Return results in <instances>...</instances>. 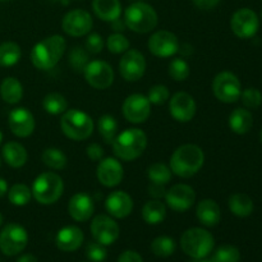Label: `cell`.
<instances>
[{"mask_svg":"<svg viewBox=\"0 0 262 262\" xmlns=\"http://www.w3.org/2000/svg\"><path fill=\"white\" fill-rule=\"evenodd\" d=\"M239 99H242L243 105H245L247 109H257L262 105V94L258 91L257 89H246L245 91H242Z\"/></svg>","mask_w":262,"mask_h":262,"instance_id":"obj_42","label":"cell"},{"mask_svg":"<svg viewBox=\"0 0 262 262\" xmlns=\"http://www.w3.org/2000/svg\"><path fill=\"white\" fill-rule=\"evenodd\" d=\"M192 2H193L194 5H196L197 8H200V9L207 10L216 7L220 3V0H192Z\"/></svg>","mask_w":262,"mask_h":262,"instance_id":"obj_48","label":"cell"},{"mask_svg":"<svg viewBox=\"0 0 262 262\" xmlns=\"http://www.w3.org/2000/svg\"><path fill=\"white\" fill-rule=\"evenodd\" d=\"M2 225H3V215L0 214V227H2Z\"/></svg>","mask_w":262,"mask_h":262,"instance_id":"obj_55","label":"cell"},{"mask_svg":"<svg viewBox=\"0 0 262 262\" xmlns=\"http://www.w3.org/2000/svg\"><path fill=\"white\" fill-rule=\"evenodd\" d=\"M83 238V232L78 227H73V225L64 227L56 234V247L64 252H73L81 247Z\"/></svg>","mask_w":262,"mask_h":262,"instance_id":"obj_23","label":"cell"},{"mask_svg":"<svg viewBox=\"0 0 262 262\" xmlns=\"http://www.w3.org/2000/svg\"><path fill=\"white\" fill-rule=\"evenodd\" d=\"M192 262H215L214 261V258H210V257H202V258H193V260H192Z\"/></svg>","mask_w":262,"mask_h":262,"instance_id":"obj_52","label":"cell"},{"mask_svg":"<svg viewBox=\"0 0 262 262\" xmlns=\"http://www.w3.org/2000/svg\"><path fill=\"white\" fill-rule=\"evenodd\" d=\"M92 17L89 12L83 9H73L67 13L61 22L63 31L69 36L73 37H81L87 35L91 31Z\"/></svg>","mask_w":262,"mask_h":262,"instance_id":"obj_15","label":"cell"},{"mask_svg":"<svg viewBox=\"0 0 262 262\" xmlns=\"http://www.w3.org/2000/svg\"><path fill=\"white\" fill-rule=\"evenodd\" d=\"M151 114V102L147 96L141 94L129 95L123 102V115L128 122L141 124L148 119Z\"/></svg>","mask_w":262,"mask_h":262,"instance_id":"obj_12","label":"cell"},{"mask_svg":"<svg viewBox=\"0 0 262 262\" xmlns=\"http://www.w3.org/2000/svg\"><path fill=\"white\" fill-rule=\"evenodd\" d=\"M28 243V234L19 224H8L0 233V250L7 256H15L22 252Z\"/></svg>","mask_w":262,"mask_h":262,"instance_id":"obj_9","label":"cell"},{"mask_svg":"<svg viewBox=\"0 0 262 262\" xmlns=\"http://www.w3.org/2000/svg\"><path fill=\"white\" fill-rule=\"evenodd\" d=\"M212 258L215 262H239L241 252L235 246L224 245L217 248Z\"/></svg>","mask_w":262,"mask_h":262,"instance_id":"obj_40","label":"cell"},{"mask_svg":"<svg viewBox=\"0 0 262 262\" xmlns=\"http://www.w3.org/2000/svg\"><path fill=\"white\" fill-rule=\"evenodd\" d=\"M197 105L193 97L187 92H177L169 101L170 115L179 123H188L196 114Z\"/></svg>","mask_w":262,"mask_h":262,"instance_id":"obj_17","label":"cell"},{"mask_svg":"<svg viewBox=\"0 0 262 262\" xmlns=\"http://www.w3.org/2000/svg\"><path fill=\"white\" fill-rule=\"evenodd\" d=\"M229 210L238 217H247L253 212V201L248 194L234 193L229 197Z\"/></svg>","mask_w":262,"mask_h":262,"instance_id":"obj_29","label":"cell"},{"mask_svg":"<svg viewBox=\"0 0 262 262\" xmlns=\"http://www.w3.org/2000/svg\"><path fill=\"white\" fill-rule=\"evenodd\" d=\"M31 192L38 204L53 205L60 199L64 192L63 179L51 171L41 173L33 182Z\"/></svg>","mask_w":262,"mask_h":262,"instance_id":"obj_7","label":"cell"},{"mask_svg":"<svg viewBox=\"0 0 262 262\" xmlns=\"http://www.w3.org/2000/svg\"><path fill=\"white\" fill-rule=\"evenodd\" d=\"M147 177L151 183L165 186L171 179V170L164 163H155L148 168Z\"/></svg>","mask_w":262,"mask_h":262,"instance_id":"obj_36","label":"cell"},{"mask_svg":"<svg viewBox=\"0 0 262 262\" xmlns=\"http://www.w3.org/2000/svg\"><path fill=\"white\" fill-rule=\"evenodd\" d=\"M212 92L219 101L233 104L239 100L242 86L238 77L232 72H222L212 81Z\"/></svg>","mask_w":262,"mask_h":262,"instance_id":"obj_8","label":"cell"},{"mask_svg":"<svg viewBox=\"0 0 262 262\" xmlns=\"http://www.w3.org/2000/svg\"><path fill=\"white\" fill-rule=\"evenodd\" d=\"M119 72L127 82H137L146 72V59L140 51L127 50L119 61Z\"/></svg>","mask_w":262,"mask_h":262,"instance_id":"obj_14","label":"cell"},{"mask_svg":"<svg viewBox=\"0 0 262 262\" xmlns=\"http://www.w3.org/2000/svg\"><path fill=\"white\" fill-rule=\"evenodd\" d=\"M42 106L46 113L51 115L63 114L68 110V101L66 97L58 92H51L48 94L42 100Z\"/></svg>","mask_w":262,"mask_h":262,"instance_id":"obj_31","label":"cell"},{"mask_svg":"<svg viewBox=\"0 0 262 262\" xmlns=\"http://www.w3.org/2000/svg\"><path fill=\"white\" fill-rule=\"evenodd\" d=\"M124 23L136 33L151 32L158 26V13L146 3H133L125 9Z\"/></svg>","mask_w":262,"mask_h":262,"instance_id":"obj_5","label":"cell"},{"mask_svg":"<svg viewBox=\"0 0 262 262\" xmlns=\"http://www.w3.org/2000/svg\"><path fill=\"white\" fill-rule=\"evenodd\" d=\"M2 142H3V133L2 130H0V145H2Z\"/></svg>","mask_w":262,"mask_h":262,"instance_id":"obj_54","label":"cell"},{"mask_svg":"<svg viewBox=\"0 0 262 262\" xmlns=\"http://www.w3.org/2000/svg\"><path fill=\"white\" fill-rule=\"evenodd\" d=\"M68 61L74 72H83L89 61V53L81 46H74L68 56Z\"/></svg>","mask_w":262,"mask_h":262,"instance_id":"obj_39","label":"cell"},{"mask_svg":"<svg viewBox=\"0 0 262 262\" xmlns=\"http://www.w3.org/2000/svg\"><path fill=\"white\" fill-rule=\"evenodd\" d=\"M86 256L92 262H102L106 258L107 251L101 243L90 242L86 247Z\"/></svg>","mask_w":262,"mask_h":262,"instance_id":"obj_44","label":"cell"},{"mask_svg":"<svg viewBox=\"0 0 262 262\" xmlns=\"http://www.w3.org/2000/svg\"><path fill=\"white\" fill-rule=\"evenodd\" d=\"M96 176L102 186L112 188V187H117L123 181L124 171H123L122 164L117 159L106 158L100 160L96 169Z\"/></svg>","mask_w":262,"mask_h":262,"instance_id":"obj_20","label":"cell"},{"mask_svg":"<svg viewBox=\"0 0 262 262\" xmlns=\"http://www.w3.org/2000/svg\"><path fill=\"white\" fill-rule=\"evenodd\" d=\"M261 2H262V0H261Z\"/></svg>","mask_w":262,"mask_h":262,"instance_id":"obj_60","label":"cell"},{"mask_svg":"<svg viewBox=\"0 0 262 262\" xmlns=\"http://www.w3.org/2000/svg\"><path fill=\"white\" fill-rule=\"evenodd\" d=\"M105 209L110 216L115 219H124L132 212L133 200L124 191H114L106 197Z\"/></svg>","mask_w":262,"mask_h":262,"instance_id":"obj_21","label":"cell"},{"mask_svg":"<svg viewBox=\"0 0 262 262\" xmlns=\"http://www.w3.org/2000/svg\"><path fill=\"white\" fill-rule=\"evenodd\" d=\"M42 161L46 166L54 169V170H61L67 166L68 159H67L66 154L61 150L55 147L46 148L42 152Z\"/></svg>","mask_w":262,"mask_h":262,"instance_id":"obj_35","label":"cell"},{"mask_svg":"<svg viewBox=\"0 0 262 262\" xmlns=\"http://www.w3.org/2000/svg\"><path fill=\"white\" fill-rule=\"evenodd\" d=\"M67 42L63 36L53 35L36 43L31 50V61L40 71L53 69L63 56Z\"/></svg>","mask_w":262,"mask_h":262,"instance_id":"obj_1","label":"cell"},{"mask_svg":"<svg viewBox=\"0 0 262 262\" xmlns=\"http://www.w3.org/2000/svg\"><path fill=\"white\" fill-rule=\"evenodd\" d=\"M112 146L118 159L133 161L140 158L147 147V136L138 128H129L118 135Z\"/></svg>","mask_w":262,"mask_h":262,"instance_id":"obj_3","label":"cell"},{"mask_svg":"<svg viewBox=\"0 0 262 262\" xmlns=\"http://www.w3.org/2000/svg\"><path fill=\"white\" fill-rule=\"evenodd\" d=\"M0 165H2V160H0Z\"/></svg>","mask_w":262,"mask_h":262,"instance_id":"obj_57","label":"cell"},{"mask_svg":"<svg viewBox=\"0 0 262 262\" xmlns=\"http://www.w3.org/2000/svg\"><path fill=\"white\" fill-rule=\"evenodd\" d=\"M205 163V154L196 145H182L170 158V170L181 178H191L199 173Z\"/></svg>","mask_w":262,"mask_h":262,"instance_id":"obj_2","label":"cell"},{"mask_svg":"<svg viewBox=\"0 0 262 262\" xmlns=\"http://www.w3.org/2000/svg\"><path fill=\"white\" fill-rule=\"evenodd\" d=\"M60 128L71 140L84 141L94 132V120L82 110L69 109L61 115Z\"/></svg>","mask_w":262,"mask_h":262,"instance_id":"obj_4","label":"cell"},{"mask_svg":"<svg viewBox=\"0 0 262 262\" xmlns=\"http://www.w3.org/2000/svg\"><path fill=\"white\" fill-rule=\"evenodd\" d=\"M2 154L5 163L12 168H22L27 163V151L20 143L14 142V141L5 143L3 146Z\"/></svg>","mask_w":262,"mask_h":262,"instance_id":"obj_26","label":"cell"},{"mask_svg":"<svg viewBox=\"0 0 262 262\" xmlns=\"http://www.w3.org/2000/svg\"><path fill=\"white\" fill-rule=\"evenodd\" d=\"M230 28L237 37L247 40L253 37L260 28V19L256 12L248 8H242L233 14Z\"/></svg>","mask_w":262,"mask_h":262,"instance_id":"obj_10","label":"cell"},{"mask_svg":"<svg viewBox=\"0 0 262 262\" xmlns=\"http://www.w3.org/2000/svg\"><path fill=\"white\" fill-rule=\"evenodd\" d=\"M84 46H86L87 53L99 54L101 53L102 48H104V40L99 33H91V35L87 36Z\"/></svg>","mask_w":262,"mask_h":262,"instance_id":"obj_45","label":"cell"},{"mask_svg":"<svg viewBox=\"0 0 262 262\" xmlns=\"http://www.w3.org/2000/svg\"><path fill=\"white\" fill-rule=\"evenodd\" d=\"M68 212L72 219L76 222H87L95 212L94 200L87 193H82V192L73 194L69 200Z\"/></svg>","mask_w":262,"mask_h":262,"instance_id":"obj_22","label":"cell"},{"mask_svg":"<svg viewBox=\"0 0 262 262\" xmlns=\"http://www.w3.org/2000/svg\"><path fill=\"white\" fill-rule=\"evenodd\" d=\"M92 8L97 17L105 22H113L119 19L122 13V5L119 0H94Z\"/></svg>","mask_w":262,"mask_h":262,"instance_id":"obj_25","label":"cell"},{"mask_svg":"<svg viewBox=\"0 0 262 262\" xmlns=\"http://www.w3.org/2000/svg\"><path fill=\"white\" fill-rule=\"evenodd\" d=\"M118 262H143V260L135 251H125L119 256Z\"/></svg>","mask_w":262,"mask_h":262,"instance_id":"obj_47","label":"cell"},{"mask_svg":"<svg viewBox=\"0 0 262 262\" xmlns=\"http://www.w3.org/2000/svg\"><path fill=\"white\" fill-rule=\"evenodd\" d=\"M261 18H262V12H261Z\"/></svg>","mask_w":262,"mask_h":262,"instance_id":"obj_58","label":"cell"},{"mask_svg":"<svg viewBox=\"0 0 262 262\" xmlns=\"http://www.w3.org/2000/svg\"><path fill=\"white\" fill-rule=\"evenodd\" d=\"M17 262H38V261L35 256L31 255V253H27V255L20 256V257L17 260Z\"/></svg>","mask_w":262,"mask_h":262,"instance_id":"obj_50","label":"cell"},{"mask_svg":"<svg viewBox=\"0 0 262 262\" xmlns=\"http://www.w3.org/2000/svg\"><path fill=\"white\" fill-rule=\"evenodd\" d=\"M8 125L12 133L17 137L26 138L35 130V118L26 107H17L9 113Z\"/></svg>","mask_w":262,"mask_h":262,"instance_id":"obj_19","label":"cell"},{"mask_svg":"<svg viewBox=\"0 0 262 262\" xmlns=\"http://www.w3.org/2000/svg\"><path fill=\"white\" fill-rule=\"evenodd\" d=\"M107 50L113 54H124L125 51L129 50V41L122 33L117 32L113 33L106 40Z\"/></svg>","mask_w":262,"mask_h":262,"instance_id":"obj_41","label":"cell"},{"mask_svg":"<svg viewBox=\"0 0 262 262\" xmlns=\"http://www.w3.org/2000/svg\"><path fill=\"white\" fill-rule=\"evenodd\" d=\"M86 154L92 161H99L104 158V148L97 143H91V145L87 146Z\"/></svg>","mask_w":262,"mask_h":262,"instance_id":"obj_46","label":"cell"},{"mask_svg":"<svg viewBox=\"0 0 262 262\" xmlns=\"http://www.w3.org/2000/svg\"><path fill=\"white\" fill-rule=\"evenodd\" d=\"M54 2H60L61 4H64V5H67V4H69V0H54Z\"/></svg>","mask_w":262,"mask_h":262,"instance_id":"obj_53","label":"cell"},{"mask_svg":"<svg viewBox=\"0 0 262 262\" xmlns=\"http://www.w3.org/2000/svg\"><path fill=\"white\" fill-rule=\"evenodd\" d=\"M69 2H72V0H69Z\"/></svg>","mask_w":262,"mask_h":262,"instance_id":"obj_59","label":"cell"},{"mask_svg":"<svg viewBox=\"0 0 262 262\" xmlns=\"http://www.w3.org/2000/svg\"><path fill=\"white\" fill-rule=\"evenodd\" d=\"M191 74V68L188 63L182 58H176L169 64V76L177 82L186 81Z\"/></svg>","mask_w":262,"mask_h":262,"instance_id":"obj_38","label":"cell"},{"mask_svg":"<svg viewBox=\"0 0 262 262\" xmlns=\"http://www.w3.org/2000/svg\"><path fill=\"white\" fill-rule=\"evenodd\" d=\"M260 140H261V142H262V130H261V133H260Z\"/></svg>","mask_w":262,"mask_h":262,"instance_id":"obj_56","label":"cell"},{"mask_svg":"<svg viewBox=\"0 0 262 262\" xmlns=\"http://www.w3.org/2000/svg\"><path fill=\"white\" fill-rule=\"evenodd\" d=\"M215 241L210 232L202 228H191L181 237V247L191 258H202L212 252Z\"/></svg>","mask_w":262,"mask_h":262,"instance_id":"obj_6","label":"cell"},{"mask_svg":"<svg viewBox=\"0 0 262 262\" xmlns=\"http://www.w3.org/2000/svg\"><path fill=\"white\" fill-rule=\"evenodd\" d=\"M8 193V184L7 181L3 178H0V197L5 196Z\"/></svg>","mask_w":262,"mask_h":262,"instance_id":"obj_51","label":"cell"},{"mask_svg":"<svg viewBox=\"0 0 262 262\" xmlns=\"http://www.w3.org/2000/svg\"><path fill=\"white\" fill-rule=\"evenodd\" d=\"M20 48L15 42H4L0 45V67H13L19 61Z\"/></svg>","mask_w":262,"mask_h":262,"instance_id":"obj_33","label":"cell"},{"mask_svg":"<svg viewBox=\"0 0 262 262\" xmlns=\"http://www.w3.org/2000/svg\"><path fill=\"white\" fill-rule=\"evenodd\" d=\"M148 50L158 58H170L179 51L178 37L170 31L161 30L148 38Z\"/></svg>","mask_w":262,"mask_h":262,"instance_id":"obj_13","label":"cell"},{"mask_svg":"<svg viewBox=\"0 0 262 262\" xmlns=\"http://www.w3.org/2000/svg\"><path fill=\"white\" fill-rule=\"evenodd\" d=\"M97 129L105 143L112 145L118 136V122L113 115H102L97 122Z\"/></svg>","mask_w":262,"mask_h":262,"instance_id":"obj_32","label":"cell"},{"mask_svg":"<svg viewBox=\"0 0 262 262\" xmlns=\"http://www.w3.org/2000/svg\"><path fill=\"white\" fill-rule=\"evenodd\" d=\"M166 216V206L159 200L147 201L142 207V217L147 224L158 225L164 222Z\"/></svg>","mask_w":262,"mask_h":262,"instance_id":"obj_30","label":"cell"},{"mask_svg":"<svg viewBox=\"0 0 262 262\" xmlns=\"http://www.w3.org/2000/svg\"><path fill=\"white\" fill-rule=\"evenodd\" d=\"M253 125V117L247 109L238 107L229 115V127L237 135H246Z\"/></svg>","mask_w":262,"mask_h":262,"instance_id":"obj_27","label":"cell"},{"mask_svg":"<svg viewBox=\"0 0 262 262\" xmlns=\"http://www.w3.org/2000/svg\"><path fill=\"white\" fill-rule=\"evenodd\" d=\"M148 191H150L148 193H150L152 197H155V200H159L160 197H164L166 193L164 186H160V184H154V183H151V186L148 187Z\"/></svg>","mask_w":262,"mask_h":262,"instance_id":"obj_49","label":"cell"},{"mask_svg":"<svg viewBox=\"0 0 262 262\" xmlns=\"http://www.w3.org/2000/svg\"><path fill=\"white\" fill-rule=\"evenodd\" d=\"M166 205L177 212H184L192 207L196 200L193 188L187 184H176L165 193Z\"/></svg>","mask_w":262,"mask_h":262,"instance_id":"obj_18","label":"cell"},{"mask_svg":"<svg viewBox=\"0 0 262 262\" xmlns=\"http://www.w3.org/2000/svg\"><path fill=\"white\" fill-rule=\"evenodd\" d=\"M0 96L7 104H18L23 97V87L14 77H7L0 84Z\"/></svg>","mask_w":262,"mask_h":262,"instance_id":"obj_28","label":"cell"},{"mask_svg":"<svg viewBox=\"0 0 262 262\" xmlns=\"http://www.w3.org/2000/svg\"><path fill=\"white\" fill-rule=\"evenodd\" d=\"M176 241L168 235H161V237L155 238L151 243V251L158 257H169L176 252Z\"/></svg>","mask_w":262,"mask_h":262,"instance_id":"obj_34","label":"cell"},{"mask_svg":"<svg viewBox=\"0 0 262 262\" xmlns=\"http://www.w3.org/2000/svg\"><path fill=\"white\" fill-rule=\"evenodd\" d=\"M196 215L199 222L209 228L216 227L222 219V211H220L219 205L214 200L210 199L200 201V204L197 205Z\"/></svg>","mask_w":262,"mask_h":262,"instance_id":"obj_24","label":"cell"},{"mask_svg":"<svg viewBox=\"0 0 262 262\" xmlns=\"http://www.w3.org/2000/svg\"><path fill=\"white\" fill-rule=\"evenodd\" d=\"M169 90L168 87L164 86V84H156V86H152L150 90H148L147 99L151 104L154 105H163L165 104L169 100Z\"/></svg>","mask_w":262,"mask_h":262,"instance_id":"obj_43","label":"cell"},{"mask_svg":"<svg viewBox=\"0 0 262 262\" xmlns=\"http://www.w3.org/2000/svg\"><path fill=\"white\" fill-rule=\"evenodd\" d=\"M84 79L96 90H106L114 82V71L106 61L92 60L83 71Z\"/></svg>","mask_w":262,"mask_h":262,"instance_id":"obj_11","label":"cell"},{"mask_svg":"<svg viewBox=\"0 0 262 262\" xmlns=\"http://www.w3.org/2000/svg\"><path fill=\"white\" fill-rule=\"evenodd\" d=\"M31 196H32L31 189L22 183L14 184L8 191V199L14 206H26L31 201Z\"/></svg>","mask_w":262,"mask_h":262,"instance_id":"obj_37","label":"cell"},{"mask_svg":"<svg viewBox=\"0 0 262 262\" xmlns=\"http://www.w3.org/2000/svg\"><path fill=\"white\" fill-rule=\"evenodd\" d=\"M91 233L96 242L110 246L119 238L120 230L113 217L107 215H97L91 223Z\"/></svg>","mask_w":262,"mask_h":262,"instance_id":"obj_16","label":"cell"}]
</instances>
